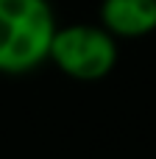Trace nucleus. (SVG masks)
<instances>
[{"label":"nucleus","instance_id":"nucleus-1","mask_svg":"<svg viewBox=\"0 0 156 159\" xmlns=\"http://www.w3.org/2000/svg\"><path fill=\"white\" fill-rule=\"evenodd\" d=\"M56 28L50 0H0V73L25 75L42 67Z\"/></svg>","mask_w":156,"mask_h":159},{"label":"nucleus","instance_id":"nucleus-2","mask_svg":"<svg viewBox=\"0 0 156 159\" xmlns=\"http://www.w3.org/2000/svg\"><path fill=\"white\" fill-rule=\"evenodd\" d=\"M47 61L75 81H100L117 64V39L100 25L73 22L56 28Z\"/></svg>","mask_w":156,"mask_h":159},{"label":"nucleus","instance_id":"nucleus-3","mask_svg":"<svg viewBox=\"0 0 156 159\" xmlns=\"http://www.w3.org/2000/svg\"><path fill=\"white\" fill-rule=\"evenodd\" d=\"M100 28L114 39H140L156 31V0H100Z\"/></svg>","mask_w":156,"mask_h":159}]
</instances>
